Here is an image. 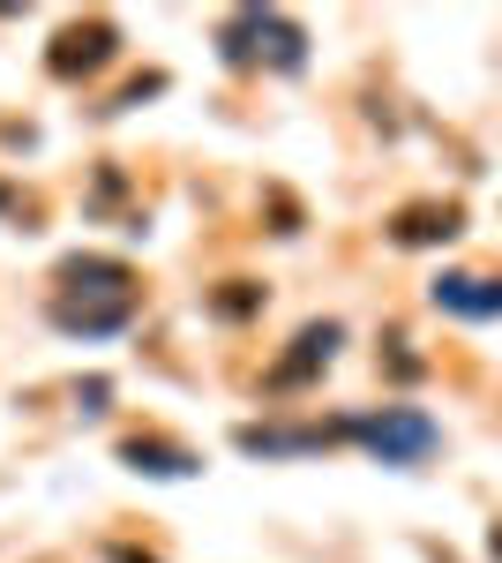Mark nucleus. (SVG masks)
I'll list each match as a JSON object with an SVG mask.
<instances>
[{"mask_svg": "<svg viewBox=\"0 0 502 563\" xmlns=\"http://www.w3.org/2000/svg\"><path fill=\"white\" fill-rule=\"evenodd\" d=\"M143 308V278L121 256H60L53 263V323L68 339H105L127 331Z\"/></svg>", "mask_w": 502, "mask_h": 563, "instance_id": "obj_1", "label": "nucleus"}, {"mask_svg": "<svg viewBox=\"0 0 502 563\" xmlns=\"http://www.w3.org/2000/svg\"><path fill=\"white\" fill-rule=\"evenodd\" d=\"M217 53L233 68H300L308 60V31L286 8H233L217 23Z\"/></svg>", "mask_w": 502, "mask_h": 563, "instance_id": "obj_2", "label": "nucleus"}, {"mask_svg": "<svg viewBox=\"0 0 502 563\" xmlns=\"http://www.w3.org/2000/svg\"><path fill=\"white\" fill-rule=\"evenodd\" d=\"M121 60V23L113 15H68L53 45H45V76L53 84H90V76H105Z\"/></svg>", "mask_w": 502, "mask_h": 563, "instance_id": "obj_3", "label": "nucleus"}, {"mask_svg": "<svg viewBox=\"0 0 502 563\" xmlns=\"http://www.w3.org/2000/svg\"><path fill=\"white\" fill-rule=\"evenodd\" d=\"M345 443H368L382 466H413L443 435H435V421L413 413V406H382V413H345Z\"/></svg>", "mask_w": 502, "mask_h": 563, "instance_id": "obj_4", "label": "nucleus"}, {"mask_svg": "<svg viewBox=\"0 0 502 563\" xmlns=\"http://www.w3.org/2000/svg\"><path fill=\"white\" fill-rule=\"evenodd\" d=\"M337 339H345L337 323H300V331H293V346L270 361L263 390H270V398H286V390H308V384H315V376H323V368L337 361Z\"/></svg>", "mask_w": 502, "mask_h": 563, "instance_id": "obj_5", "label": "nucleus"}, {"mask_svg": "<svg viewBox=\"0 0 502 563\" xmlns=\"http://www.w3.org/2000/svg\"><path fill=\"white\" fill-rule=\"evenodd\" d=\"M398 249H450L465 233V203H435V196H420V203H398L390 225H382Z\"/></svg>", "mask_w": 502, "mask_h": 563, "instance_id": "obj_6", "label": "nucleus"}, {"mask_svg": "<svg viewBox=\"0 0 502 563\" xmlns=\"http://www.w3.org/2000/svg\"><path fill=\"white\" fill-rule=\"evenodd\" d=\"M121 466H135V474H158V481L203 474V459H196L180 435H166V429H135V435H121Z\"/></svg>", "mask_w": 502, "mask_h": 563, "instance_id": "obj_7", "label": "nucleus"}, {"mask_svg": "<svg viewBox=\"0 0 502 563\" xmlns=\"http://www.w3.org/2000/svg\"><path fill=\"white\" fill-rule=\"evenodd\" d=\"M233 443H241L248 459H300V451H331V443H345V421H308V429H270V421H248Z\"/></svg>", "mask_w": 502, "mask_h": 563, "instance_id": "obj_8", "label": "nucleus"}, {"mask_svg": "<svg viewBox=\"0 0 502 563\" xmlns=\"http://www.w3.org/2000/svg\"><path fill=\"white\" fill-rule=\"evenodd\" d=\"M427 301L450 308V316H502V278H480V271H443L427 286Z\"/></svg>", "mask_w": 502, "mask_h": 563, "instance_id": "obj_9", "label": "nucleus"}, {"mask_svg": "<svg viewBox=\"0 0 502 563\" xmlns=\"http://www.w3.org/2000/svg\"><path fill=\"white\" fill-rule=\"evenodd\" d=\"M263 278H225V286H210V316L217 323H248V316H263Z\"/></svg>", "mask_w": 502, "mask_h": 563, "instance_id": "obj_10", "label": "nucleus"}, {"mask_svg": "<svg viewBox=\"0 0 502 563\" xmlns=\"http://www.w3.org/2000/svg\"><path fill=\"white\" fill-rule=\"evenodd\" d=\"M382 368H390L398 384H413V376L427 368V361H420V353H405V339H390V353H382Z\"/></svg>", "mask_w": 502, "mask_h": 563, "instance_id": "obj_11", "label": "nucleus"}, {"mask_svg": "<svg viewBox=\"0 0 502 563\" xmlns=\"http://www.w3.org/2000/svg\"><path fill=\"white\" fill-rule=\"evenodd\" d=\"M158 90H166V76L150 68V76H135V84H127L121 98H113V113H127V106H143V98H158Z\"/></svg>", "mask_w": 502, "mask_h": 563, "instance_id": "obj_12", "label": "nucleus"}, {"mask_svg": "<svg viewBox=\"0 0 502 563\" xmlns=\"http://www.w3.org/2000/svg\"><path fill=\"white\" fill-rule=\"evenodd\" d=\"M105 556H113V563H158V556H150V549H127V541H113Z\"/></svg>", "mask_w": 502, "mask_h": 563, "instance_id": "obj_13", "label": "nucleus"}, {"mask_svg": "<svg viewBox=\"0 0 502 563\" xmlns=\"http://www.w3.org/2000/svg\"><path fill=\"white\" fill-rule=\"evenodd\" d=\"M0 218H31V203H23L15 188H0Z\"/></svg>", "mask_w": 502, "mask_h": 563, "instance_id": "obj_14", "label": "nucleus"}, {"mask_svg": "<svg viewBox=\"0 0 502 563\" xmlns=\"http://www.w3.org/2000/svg\"><path fill=\"white\" fill-rule=\"evenodd\" d=\"M488 556H495V563H502V519H495V533H488Z\"/></svg>", "mask_w": 502, "mask_h": 563, "instance_id": "obj_15", "label": "nucleus"}]
</instances>
